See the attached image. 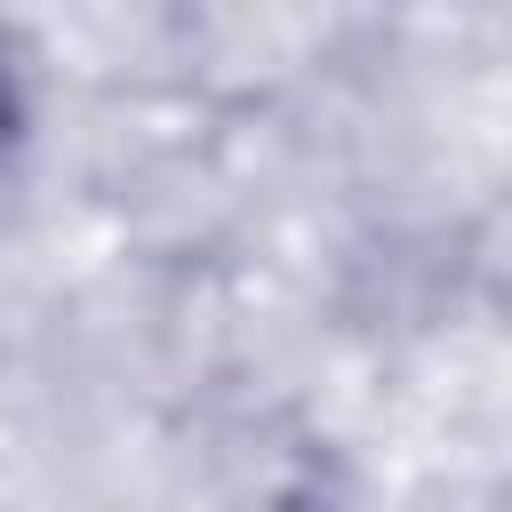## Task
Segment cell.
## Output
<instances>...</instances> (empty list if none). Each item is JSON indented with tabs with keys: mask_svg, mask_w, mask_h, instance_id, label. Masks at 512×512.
I'll use <instances>...</instances> for the list:
<instances>
[{
	"mask_svg": "<svg viewBox=\"0 0 512 512\" xmlns=\"http://www.w3.org/2000/svg\"><path fill=\"white\" fill-rule=\"evenodd\" d=\"M8 128H16V72H8V56H0V144H8Z\"/></svg>",
	"mask_w": 512,
	"mask_h": 512,
	"instance_id": "6da1fadb",
	"label": "cell"
}]
</instances>
